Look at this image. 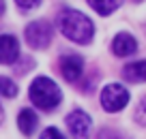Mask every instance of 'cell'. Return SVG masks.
I'll use <instances>...</instances> for the list:
<instances>
[{"instance_id":"1","label":"cell","mask_w":146,"mask_h":139,"mask_svg":"<svg viewBox=\"0 0 146 139\" xmlns=\"http://www.w3.org/2000/svg\"><path fill=\"white\" fill-rule=\"evenodd\" d=\"M58 28L69 41L80 45H88L95 34V26H92L90 17H86L75 9H64L58 15Z\"/></svg>"},{"instance_id":"2","label":"cell","mask_w":146,"mask_h":139,"mask_svg":"<svg viewBox=\"0 0 146 139\" xmlns=\"http://www.w3.org/2000/svg\"><path fill=\"white\" fill-rule=\"evenodd\" d=\"M30 101L35 107L43 109V111H52L60 105L62 94H60V88L56 86V81H52L50 77H36L30 84Z\"/></svg>"},{"instance_id":"3","label":"cell","mask_w":146,"mask_h":139,"mask_svg":"<svg viewBox=\"0 0 146 139\" xmlns=\"http://www.w3.org/2000/svg\"><path fill=\"white\" fill-rule=\"evenodd\" d=\"M129 103V90L120 84H110L101 90V105H103L105 111L116 113L123 107H127Z\"/></svg>"},{"instance_id":"4","label":"cell","mask_w":146,"mask_h":139,"mask_svg":"<svg viewBox=\"0 0 146 139\" xmlns=\"http://www.w3.org/2000/svg\"><path fill=\"white\" fill-rule=\"evenodd\" d=\"M26 34V43L35 49H43L47 47L52 41V24L45 22V19H36V22H30L24 30Z\"/></svg>"},{"instance_id":"5","label":"cell","mask_w":146,"mask_h":139,"mask_svg":"<svg viewBox=\"0 0 146 139\" xmlns=\"http://www.w3.org/2000/svg\"><path fill=\"white\" fill-rule=\"evenodd\" d=\"M90 124H92L90 116H88L86 111H82V109H75V111H71L67 116L69 133L75 139H88V135H90Z\"/></svg>"},{"instance_id":"6","label":"cell","mask_w":146,"mask_h":139,"mask_svg":"<svg viewBox=\"0 0 146 139\" xmlns=\"http://www.w3.org/2000/svg\"><path fill=\"white\" fill-rule=\"evenodd\" d=\"M84 71V60L78 54H67L60 58V73L67 81H78Z\"/></svg>"},{"instance_id":"7","label":"cell","mask_w":146,"mask_h":139,"mask_svg":"<svg viewBox=\"0 0 146 139\" xmlns=\"http://www.w3.org/2000/svg\"><path fill=\"white\" fill-rule=\"evenodd\" d=\"M19 58V43L13 34H0V64H13Z\"/></svg>"},{"instance_id":"8","label":"cell","mask_w":146,"mask_h":139,"mask_svg":"<svg viewBox=\"0 0 146 139\" xmlns=\"http://www.w3.org/2000/svg\"><path fill=\"white\" fill-rule=\"evenodd\" d=\"M112 51H114L116 56H120V58L131 56V54L137 51V41L133 39L129 32H120V34H116L114 41H112Z\"/></svg>"},{"instance_id":"9","label":"cell","mask_w":146,"mask_h":139,"mask_svg":"<svg viewBox=\"0 0 146 139\" xmlns=\"http://www.w3.org/2000/svg\"><path fill=\"white\" fill-rule=\"evenodd\" d=\"M36 124H39V118H36V113L32 111V109H22V111H19L17 126H19V130H22L24 135L30 137V135L36 130Z\"/></svg>"},{"instance_id":"10","label":"cell","mask_w":146,"mask_h":139,"mask_svg":"<svg viewBox=\"0 0 146 139\" xmlns=\"http://www.w3.org/2000/svg\"><path fill=\"white\" fill-rule=\"evenodd\" d=\"M123 75L127 81H146V60L131 62L123 69Z\"/></svg>"},{"instance_id":"11","label":"cell","mask_w":146,"mask_h":139,"mask_svg":"<svg viewBox=\"0 0 146 139\" xmlns=\"http://www.w3.org/2000/svg\"><path fill=\"white\" fill-rule=\"evenodd\" d=\"M88 5L99 15H110L120 7V0H88Z\"/></svg>"},{"instance_id":"12","label":"cell","mask_w":146,"mask_h":139,"mask_svg":"<svg viewBox=\"0 0 146 139\" xmlns=\"http://www.w3.org/2000/svg\"><path fill=\"white\" fill-rule=\"evenodd\" d=\"M0 96H7V99L17 96V86L9 77H0Z\"/></svg>"},{"instance_id":"13","label":"cell","mask_w":146,"mask_h":139,"mask_svg":"<svg viewBox=\"0 0 146 139\" xmlns=\"http://www.w3.org/2000/svg\"><path fill=\"white\" fill-rule=\"evenodd\" d=\"M15 2H17V7L22 11H32L41 5V0H15Z\"/></svg>"},{"instance_id":"14","label":"cell","mask_w":146,"mask_h":139,"mask_svg":"<svg viewBox=\"0 0 146 139\" xmlns=\"http://www.w3.org/2000/svg\"><path fill=\"white\" fill-rule=\"evenodd\" d=\"M41 139H64L62 133H60L58 128H54V126H50V128H45L41 133Z\"/></svg>"},{"instance_id":"15","label":"cell","mask_w":146,"mask_h":139,"mask_svg":"<svg viewBox=\"0 0 146 139\" xmlns=\"http://www.w3.org/2000/svg\"><path fill=\"white\" fill-rule=\"evenodd\" d=\"M135 120L137 122H142V124H146V99L140 103V107H137V111H135Z\"/></svg>"},{"instance_id":"16","label":"cell","mask_w":146,"mask_h":139,"mask_svg":"<svg viewBox=\"0 0 146 139\" xmlns=\"http://www.w3.org/2000/svg\"><path fill=\"white\" fill-rule=\"evenodd\" d=\"M5 13V0H0V15Z\"/></svg>"},{"instance_id":"17","label":"cell","mask_w":146,"mask_h":139,"mask_svg":"<svg viewBox=\"0 0 146 139\" xmlns=\"http://www.w3.org/2000/svg\"><path fill=\"white\" fill-rule=\"evenodd\" d=\"M2 118H5V113H2V107H0V122H2Z\"/></svg>"}]
</instances>
